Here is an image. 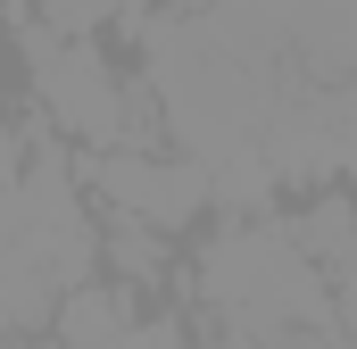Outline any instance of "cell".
<instances>
[{
  "instance_id": "obj_7",
  "label": "cell",
  "mask_w": 357,
  "mask_h": 349,
  "mask_svg": "<svg viewBox=\"0 0 357 349\" xmlns=\"http://www.w3.org/2000/svg\"><path fill=\"white\" fill-rule=\"evenodd\" d=\"M291 242H299L307 266L349 274V266H357V200H316L307 216H291Z\"/></svg>"
},
{
  "instance_id": "obj_9",
  "label": "cell",
  "mask_w": 357,
  "mask_h": 349,
  "mask_svg": "<svg viewBox=\"0 0 357 349\" xmlns=\"http://www.w3.org/2000/svg\"><path fill=\"white\" fill-rule=\"evenodd\" d=\"M266 191H274V167H266V158H233V167H216V200H225V208H258Z\"/></svg>"
},
{
  "instance_id": "obj_12",
  "label": "cell",
  "mask_w": 357,
  "mask_h": 349,
  "mask_svg": "<svg viewBox=\"0 0 357 349\" xmlns=\"http://www.w3.org/2000/svg\"><path fill=\"white\" fill-rule=\"evenodd\" d=\"M175 8H191V17H208V8H216V0H175Z\"/></svg>"
},
{
  "instance_id": "obj_6",
  "label": "cell",
  "mask_w": 357,
  "mask_h": 349,
  "mask_svg": "<svg viewBox=\"0 0 357 349\" xmlns=\"http://www.w3.org/2000/svg\"><path fill=\"white\" fill-rule=\"evenodd\" d=\"M133 291H108V283H84L67 308H59V349H133Z\"/></svg>"
},
{
  "instance_id": "obj_4",
  "label": "cell",
  "mask_w": 357,
  "mask_h": 349,
  "mask_svg": "<svg viewBox=\"0 0 357 349\" xmlns=\"http://www.w3.org/2000/svg\"><path fill=\"white\" fill-rule=\"evenodd\" d=\"M84 174H91V191L116 200V216H142V225H158V233H175L183 216H199V200H216V174H199V158L100 150Z\"/></svg>"
},
{
  "instance_id": "obj_10",
  "label": "cell",
  "mask_w": 357,
  "mask_h": 349,
  "mask_svg": "<svg viewBox=\"0 0 357 349\" xmlns=\"http://www.w3.org/2000/svg\"><path fill=\"white\" fill-rule=\"evenodd\" d=\"M133 349H191V341H183V325L158 316V325H142V333H133Z\"/></svg>"
},
{
  "instance_id": "obj_8",
  "label": "cell",
  "mask_w": 357,
  "mask_h": 349,
  "mask_svg": "<svg viewBox=\"0 0 357 349\" xmlns=\"http://www.w3.org/2000/svg\"><path fill=\"white\" fill-rule=\"evenodd\" d=\"M100 258L116 266L125 283H158V274H167V242H158V225H142V216H108V225H100Z\"/></svg>"
},
{
  "instance_id": "obj_5",
  "label": "cell",
  "mask_w": 357,
  "mask_h": 349,
  "mask_svg": "<svg viewBox=\"0 0 357 349\" xmlns=\"http://www.w3.org/2000/svg\"><path fill=\"white\" fill-rule=\"evenodd\" d=\"M291 25V59L307 67V84H357V0H282Z\"/></svg>"
},
{
  "instance_id": "obj_11",
  "label": "cell",
  "mask_w": 357,
  "mask_h": 349,
  "mask_svg": "<svg viewBox=\"0 0 357 349\" xmlns=\"http://www.w3.org/2000/svg\"><path fill=\"white\" fill-rule=\"evenodd\" d=\"M333 316H341V333H349V341H357V266H349V274H341V308H333Z\"/></svg>"
},
{
  "instance_id": "obj_1",
  "label": "cell",
  "mask_w": 357,
  "mask_h": 349,
  "mask_svg": "<svg viewBox=\"0 0 357 349\" xmlns=\"http://www.w3.org/2000/svg\"><path fill=\"white\" fill-rule=\"evenodd\" d=\"M100 266V225L84 216L67 150H42V125L25 117L8 133V200H0V316L8 333H42L59 325V308L75 299Z\"/></svg>"
},
{
  "instance_id": "obj_2",
  "label": "cell",
  "mask_w": 357,
  "mask_h": 349,
  "mask_svg": "<svg viewBox=\"0 0 357 349\" xmlns=\"http://www.w3.org/2000/svg\"><path fill=\"white\" fill-rule=\"evenodd\" d=\"M142 42H150V100H158L167 133L191 158L233 167V158H250V142H266L282 84L250 75L241 59H225L208 17H150Z\"/></svg>"
},
{
  "instance_id": "obj_3",
  "label": "cell",
  "mask_w": 357,
  "mask_h": 349,
  "mask_svg": "<svg viewBox=\"0 0 357 349\" xmlns=\"http://www.w3.org/2000/svg\"><path fill=\"white\" fill-rule=\"evenodd\" d=\"M17 34H25L33 108H42L59 133H75L91 150H125V133H133V150H142V117H133V108H150V91H125L91 42H59V34H42V25H17Z\"/></svg>"
}]
</instances>
